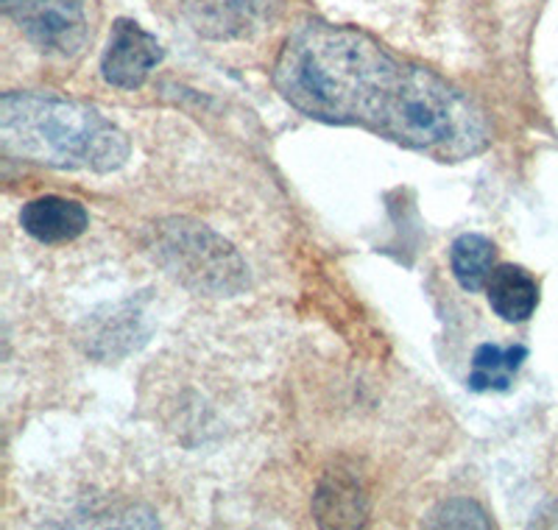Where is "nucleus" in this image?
I'll return each instance as SVG.
<instances>
[{
  "label": "nucleus",
  "instance_id": "nucleus-1",
  "mask_svg": "<svg viewBox=\"0 0 558 530\" xmlns=\"http://www.w3.org/2000/svg\"><path fill=\"white\" fill-rule=\"evenodd\" d=\"M274 84L307 118L363 127L441 162L488 146L486 118L466 95L355 28L302 23L279 51Z\"/></svg>",
  "mask_w": 558,
  "mask_h": 530
},
{
  "label": "nucleus",
  "instance_id": "nucleus-2",
  "mask_svg": "<svg viewBox=\"0 0 558 530\" xmlns=\"http://www.w3.org/2000/svg\"><path fill=\"white\" fill-rule=\"evenodd\" d=\"M3 152L68 171L112 173L129 159V137L98 109L53 95L9 93L0 101Z\"/></svg>",
  "mask_w": 558,
  "mask_h": 530
},
{
  "label": "nucleus",
  "instance_id": "nucleus-3",
  "mask_svg": "<svg viewBox=\"0 0 558 530\" xmlns=\"http://www.w3.org/2000/svg\"><path fill=\"white\" fill-rule=\"evenodd\" d=\"M148 246L177 282L204 297H235L248 285V268L238 249L202 221L166 218L154 224Z\"/></svg>",
  "mask_w": 558,
  "mask_h": 530
},
{
  "label": "nucleus",
  "instance_id": "nucleus-4",
  "mask_svg": "<svg viewBox=\"0 0 558 530\" xmlns=\"http://www.w3.org/2000/svg\"><path fill=\"white\" fill-rule=\"evenodd\" d=\"M3 12L43 53L73 59L89 39L84 0H3Z\"/></svg>",
  "mask_w": 558,
  "mask_h": 530
},
{
  "label": "nucleus",
  "instance_id": "nucleus-5",
  "mask_svg": "<svg viewBox=\"0 0 558 530\" xmlns=\"http://www.w3.org/2000/svg\"><path fill=\"white\" fill-rule=\"evenodd\" d=\"M162 62V45L134 20H118L109 34L101 73L107 84L121 89H137L146 84L151 70Z\"/></svg>",
  "mask_w": 558,
  "mask_h": 530
},
{
  "label": "nucleus",
  "instance_id": "nucleus-6",
  "mask_svg": "<svg viewBox=\"0 0 558 530\" xmlns=\"http://www.w3.org/2000/svg\"><path fill=\"white\" fill-rule=\"evenodd\" d=\"M191 26L209 39H243L277 14L279 0H179Z\"/></svg>",
  "mask_w": 558,
  "mask_h": 530
},
{
  "label": "nucleus",
  "instance_id": "nucleus-7",
  "mask_svg": "<svg viewBox=\"0 0 558 530\" xmlns=\"http://www.w3.org/2000/svg\"><path fill=\"white\" fill-rule=\"evenodd\" d=\"M316 519L324 528H357L368 517V489L361 474L336 467L324 474L316 494Z\"/></svg>",
  "mask_w": 558,
  "mask_h": 530
},
{
  "label": "nucleus",
  "instance_id": "nucleus-8",
  "mask_svg": "<svg viewBox=\"0 0 558 530\" xmlns=\"http://www.w3.org/2000/svg\"><path fill=\"white\" fill-rule=\"evenodd\" d=\"M20 224L34 240L57 246V243H70L78 234H84V229L89 227V215L73 198L43 196L23 207Z\"/></svg>",
  "mask_w": 558,
  "mask_h": 530
},
{
  "label": "nucleus",
  "instance_id": "nucleus-9",
  "mask_svg": "<svg viewBox=\"0 0 558 530\" xmlns=\"http://www.w3.org/2000/svg\"><path fill=\"white\" fill-rule=\"evenodd\" d=\"M486 297L502 322H525L539 304V282L520 265H497L486 282Z\"/></svg>",
  "mask_w": 558,
  "mask_h": 530
},
{
  "label": "nucleus",
  "instance_id": "nucleus-10",
  "mask_svg": "<svg viewBox=\"0 0 558 530\" xmlns=\"http://www.w3.org/2000/svg\"><path fill=\"white\" fill-rule=\"evenodd\" d=\"M497 246L483 234H461L450 249L452 277L463 291H481L497 268Z\"/></svg>",
  "mask_w": 558,
  "mask_h": 530
},
{
  "label": "nucleus",
  "instance_id": "nucleus-11",
  "mask_svg": "<svg viewBox=\"0 0 558 530\" xmlns=\"http://www.w3.org/2000/svg\"><path fill=\"white\" fill-rule=\"evenodd\" d=\"M525 358V347H495V344H483L472 354L470 388H475V392H506L514 383L517 372H520Z\"/></svg>",
  "mask_w": 558,
  "mask_h": 530
},
{
  "label": "nucleus",
  "instance_id": "nucleus-12",
  "mask_svg": "<svg viewBox=\"0 0 558 530\" xmlns=\"http://www.w3.org/2000/svg\"><path fill=\"white\" fill-rule=\"evenodd\" d=\"M425 525L427 528H492V519L477 503L458 497L436 505Z\"/></svg>",
  "mask_w": 558,
  "mask_h": 530
},
{
  "label": "nucleus",
  "instance_id": "nucleus-13",
  "mask_svg": "<svg viewBox=\"0 0 558 530\" xmlns=\"http://www.w3.org/2000/svg\"><path fill=\"white\" fill-rule=\"evenodd\" d=\"M533 525H539V528H558V503L553 505L550 511L542 514V519H536Z\"/></svg>",
  "mask_w": 558,
  "mask_h": 530
}]
</instances>
